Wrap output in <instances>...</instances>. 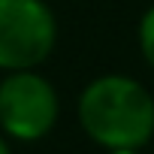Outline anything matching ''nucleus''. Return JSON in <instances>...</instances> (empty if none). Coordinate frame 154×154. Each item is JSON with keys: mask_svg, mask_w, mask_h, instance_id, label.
<instances>
[{"mask_svg": "<svg viewBox=\"0 0 154 154\" xmlns=\"http://www.w3.org/2000/svg\"><path fill=\"white\" fill-rule=\"evenodd\" d=\"M109 154H142L139 148H112Z\"/></svg>", "mask_w": 154, "mask_h": 154, "instance_id": "5", "label": "nucleus"}, {"mask_svg": "<svg viewBox=\"0 0 154 154\" xmlns=\"http://www.w3.org/2000/svg\"><path fill=\"white\" fill-rule=\"evenodd\" d=\"M79 124L103 148H142L154 136V97L130 75H100L79 97Z\"/></svg>", "mask_w": 154, "mask_h": 154, "instance_id": "1", "label": "nucleus"}, {"mask_svg": "<svg viewBox=\"0 0 154 154\" xmlns=\"http://www.w3.org/2000/svg\"><path fill=\"white\" fill-rule=\"evenodd\" d=\"M57 42V24L42 0H0V69H33Z\"/></svg>", "mask_w": 154, "mask_h": 154, "instance_id": "2", "label": "nucleus"}, {"mask_svg": "<svg viewBox=\"0 0 154 154\" xmlns=\"http://www.w3.org/2000/svg\"><path fill=\"white\" fill-rule=\"evenodd\" d=\"M0 154H12V151H9V145H6V139H3V136H0Z\"/></svg>", "mask_w": 154, "mask_h": 154, "instance_id": "6", "label": "nucleus"}, {"mask_svg": "<svg viewBox=\"0 0 154 154\" xmlns=\"http://www.w3.org/2000/svg\"><path fill=\"white\" fill-rule=\"evenodd\" d=\"M60 103L48 79L33 69H12L0 82V130L18 142L42 139L57 121Z\"/></svg>", "mask_w": 154, "mask_h": 154, "instance_id": "3", "label": "nucleus"}, {"mask_svg": "<svg viewBox=\"0 0 154 154\" xmlns=\"http://www.w3.org/2000/svg\"><path fill=\"white\" fill-rule=\"evenodd\" d=\"M139 48H142V57L148 60V66L154 69V6L139 21Z\"/></svg>", "mask_w": 154, "mask_h": 154, "instance_id": "4", "label": "nucleus"}]
</instances>
